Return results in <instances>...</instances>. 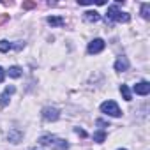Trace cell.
Listing matches in <instances>:
<instances>
[{"mask_svg": "<svg viewBox=\"0 0 150 150\" xmlns=\"http://www.w3.org/2000/svg\"><path fill=\"white\" fill-rule=\"evenodd\" d=\"M34 6H35L34 2H27V4H23V7H25V9H30V7H34Z\"/></svg>", "mask_w": 150, "mask_h": 150, "instance_id": "cell-19", "label": "cell"}, {"mask_svg": "<svg viewBox=\"0 0 150 150\" xmlns=\"http://www.w3.org/2000/svg\"><path fill=\"white\" fill-rule=\"evenodd\" d=\"M7 74H9L11 78H20L21 76V67L20 65H13V67H9Z\"/></svg>", "mask_w": 150, "mask_h": 150, "instance_id": "cell-13", "label": "cell"}, {"mask_svg": "<svg viewBox=\"0 0 150 150\" xmlns=\"http://www.w3.org/2000/svg\"><path fill=\"white\" fill-rule=\"evenodd\" d=\"M118 150H125V148H118Z\"/></svg>", "mask_w": 150, "mask_h": 150, "instance_id": "cell-20", "label": "cell"}, {"mask_svg": "<svg viewBox=\"0 0 150 150\" xmlns=\"http://www.w3.org/2000/svg\"><path fill=\"white\" fill-rule=\"evenodd\" d=\"M94 141H96V143H104V141H106V132H104V131L94 132Z\"/></svg>", "mask_w": 150, "mask_h": 150, "instance_id": "cell-15", "label": "cell"}, {"mask_svg": "<svg viewBox=\"0 0 150 150\" xmlns=\"http://www.w3.org/2000/svg\"><path fill=\"white\" fill-rule=\"evenodd\" d=\"M14 92H16V88H14L13 85H11V87H6V90L0 94V106H2V108L7 106V104H9V97H11Z\"/></svg>", "mask_w": 150, "mask_h": 150, "instance_id": "cell-7", "label": "cell"}, {"mask_svg": "<svg viewBox=\"0 0 150 150\" xmlns=\"http://www.w3.org/2000/svg\"><path fill=\"white\" fill-rule=\"evenodd\" d=\"M83 18H85V21H88V23H96V21L101 20V14H99L97 11H87Z\"/></svg>", "mask_w": 150, "mask_h": 150, "instance_id": "cell-11", "label": "cell"}, {"mask_svg": "<svg viewBox=\"0 0 150 150\" xmlns=\"http://www.w3.org/2000/svg\"><path fill=\"white\" fill-rule=\"evenodd\" d=\"M23 46H25V42L13 44V42H9V41H0V53H6V51H9V50H20V48H23Z\"/></svg>", "mask_w": 150, "mask_h": 150, "instance_id": "cell-9", "label": "cell"}, {"mask_svg": "<svg viewBox=\"0 0 150 150\" xmlns=\"http://www.w3.org/2000/svg\"><path fill=\"white\" fill-rule=\"evenodd\" d=\"M141 16H143L145 20L150 18V4H148V2H145V4L141 6Z\"/></svg>", "mask_w": 150, "mask_h": 150, "instance_id": "cell-16", "label": "cell"}, {"mask_svg": "<svg viewBox=\"0 0 150 150\" xmlns=\"http://www.w3.org/2000/svg\"><path fill=\"white\" fill-rule=\"evenodd\" d=\"M101 111H103L104 115L115 117V118L122 115V111H120V108H118V104H117L115 101H104V103L101 104Z\"/></svg>", "mask_w": 150, "mask_h": 150, "instance_id": "cell-3", "label": "cell"}, {"mask_svg": "<svg viewBox=\"0 0 150 150\" xmlns=\"http://www.w3.org/2000/svg\"><path fill=\"white\" fill-rule=\"evenodd\" d=\"M104 46H106V42L103 41V39H94V41H90L88 42V48H87V51L90 53V55H97V53H101L103 50H104Z\"/></svg>", "mask_w": 150, "mask_h": 150, "instance_id": "cell-4", "label": "cell"}, {"mask_svg": "<svg viewBox=\"0 0 150 150\" xmlns=\"http://www.w3.org/2000/svg\"><path fill=\"white\" fill-rule=\"evenodd\" d=\"M58 117H60V111H58L57 108H53V106H46V108H42V118H44V120H48V122H55V120H58Z\"/></svg>", "mask_w": 150, "mask_h": 150, "instance_id": "cell-5", "label": "cell"}, {"mask_svg": "<svg viewBox=\"0 0 150 150\" xmlns=\"http://www.w3.org/2000/svg\"><path fill=\"white\" fill-rule=\"evenodd\" d=\"M46 21H48L51 27H64V25H65V20L60 18V16H48Z\"/></svg>", "mask_w": 150, "mask_h": 150, "instance_id": "cell-12", "label": "cell"}, {"mask_svg": "<svg viewBox=\"0 0 150 150\" xmlns=\"http://www.w3.org/2000/svg\"><path fill=\"white\" fill-rule=\"evenodd\" d=\"M127 69H129V60H127V57H118L117 62H115V71H117V72H124V71H127Z\"/></svg>", "mask_w": 150, "mask_h": 150, "instance_id": "cell-10", "label": "cell"}, {"mask_svg": "<svg viewBox=\"0 0 150 150\" xmlns=\"http://www.w3.org/2000/svg\"><path fill=\"white\" fill-rule=\"evenodd\" d=\"M120 94H122V97L125 101H132V94H131V90H129L127 85H120Z\"/></svg>", "mask_w": 150, "mask_h": 150, "instance_id": "cell-14", "label": "cell"}, {"mask_svg": "<svg viewBox=\"0 0 150 150\" xmlns=\"http://www.w3.org/2000/svg\"><path fill=\"white\" fill-rule=\"evenodd\" d=\"M131 20V14L122 13L117 6H110L108 13H106V21L108 23H127Z\"/></svg>", "mask_w": 150, "mask_h": 150, "instance_id": "cell-1", "label": "cell"}, {"mask_svg": "<svg viewBox=\"0 0 150 150\" xmlns=\"http://www.w3.org/2000/svg\"><path fill=\"white\" fill-rule=\"evenodd\" d=\"M132 90H134V94H138V96H146V94H150V83L143 80V81L136 83V85L132 87Z\"/></svg>", "mask_w": 150, "mask_h": 150, "instance_id": "cell-6", "label": "cell"}, {"mask_svg": "<svg viewBox=\"0 0 150 150\" xmlns=\"http://www.w3.org/2000/svg\"><path fill=\"white\" fill-rule=\"evenodd\" d=\"M74 132H76V134H80L81 138H87V132H85L83 129H80V127H74Z\"/></svg>", "mask_w": 150, "mask_h": 150, "instance_id": "cell-17", "label": "cell"}, {"mask_svg": "<svg viewBox=\"0 0 150 150\" xmlns=\"http://www.w3.org/2000/svg\"><path fill=\"white\" fill-rule=\"evenodd\" d=\"M39 143L42 146H55L57 150H67L69 148V143L67 141H64V139H60V138H57L53 134H42L39 138Z\"/></svg>", "mask_w": 150, "mask_h": 150, "instance_id": "cell-2", "label": "cell"}, {"mask_svg": "<svg viewBox=\"0 0 150 150\" xmlns=\"http://www.w3.org/2000/svg\"><path fill=\"white\" fill-rule=\"evenodd\" d=\"M7 139L11 141V143H20L21 139H23V131L21 129H18V127H14V129H11L9 131V134H7Z\"/></svg>", "mask_w": 150, "mask_h": 150, "instance_id": "cell-8", "label": "cell"}, {"mask_svg": "<svg viewBox=\"0 0 150 150\" xmlns=\"http://www.w3.org/2000/svg\"><path fill=\"white\" fill-rule=\"evenodd\" d=\"M4 78H6V71H4L2 67H0V83L4 81Z\"/></svg>", "mask_w": 150, "mask_h": 150, "instance_id": "cell-18", "label": "cell"}]
</instances>
